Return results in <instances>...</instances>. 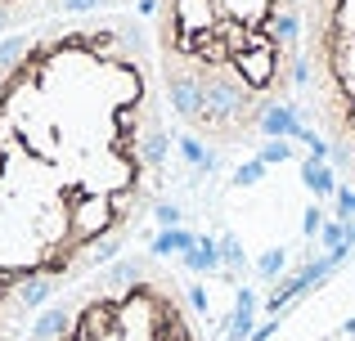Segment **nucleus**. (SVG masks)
<instances>
[{
    "mask_svg": "<svg viewBox=\"0 0 355 341\" xmlns=\"http://www.w3.org/2000/svg\"><path fill=\"white\" fill-rule=\"evenodd\" d=\"M162 104L211 149L257 144L302 99L306 0H144Z\"/></svg>",
    "mask_w": 355,
    "mask_h": 341,
    "instance_id": "f257e3e1",
    "label": "nucleus"
},
{
    "mask_svg": "<svg viewBox=\"0 0 355 341\" xmlns=\"http://www.w3.org/2000/svg\"><path fill=\"white\" fill-rule=\"evenodd\" d=\"M18 341H207V333L171 265L121 252L36 310Z\"/></svg>",
    "mask_w": 355,
    "mask_h": 341,
    "instance_id": "f03ea898",
    "label": "nucleus"
},
{
    "mask_svg": "<svg viewBox=\"0 0 355 341\" xmlns=\"http://www.w3.org/2000/svg\"><path fill=\"white\" fill-rule=\"evenodd\" d=\"M302 104L329 158L355 184V0H306Z\"/></svg>",
    "mask_w": 355,
    "mask_h": 341,
    "instance_id": "7ed1b4c3",
    "label": "nucleus"
}]
</instances>
